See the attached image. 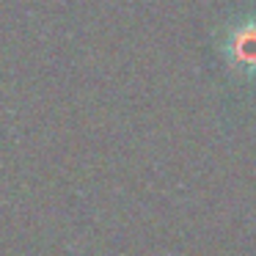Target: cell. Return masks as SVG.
I'll return each mask as SVG.
<instances>
[{"mask_svg": "<svg viewBox=\"0 0 256 256\" xmlns=\"http://www.w3.org/2000/svg\"><path fill=\"white\" fill-rule=\"evenodd\" d=\"M220 56L226 69L242 83L256 80V17L245 14L223 28L220 34Z\"/></svg>", "mask_w": 256, "mask_h": 256, "instance_id": "cell-1", "label": "cell"}]
</instances>
